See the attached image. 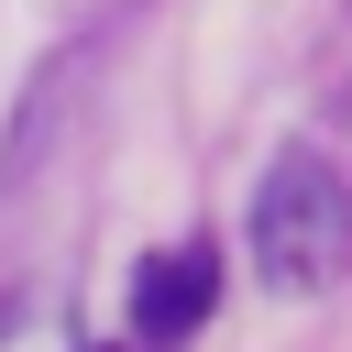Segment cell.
I'll use <instances>...</instances> for the list:
<instances>
[{"label":"cell","mask_w":352,"mask_h":352,"mask_svg":"<svg viewBox=\"0 0 352 352\" xmlns=\"http://www.w3.org/2000/svg\"><path fill=\"white\" fill-rule=\"evenodd\" d=\"M253 264L286 297H319L352 264V198H341V176L319 154H275L264 165V187H253Z\"/></svg>","instance_id":"1"},{"label":"cell","mask_w":352,"mask_h":352,"mask_svg":"<svg viewBox=\"0 0 352 352\" xmlns=\"http://www.w3.org/2000/svg\"><path fill=\"white\" fill-rule=\"evenodd\" d=\"M209 297H220V264H209L198 242H176V253H154V264L132 275V330H143V341H187V330L209 319Z\"/></svg>","instance_id":"2"}]
</instances>
